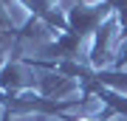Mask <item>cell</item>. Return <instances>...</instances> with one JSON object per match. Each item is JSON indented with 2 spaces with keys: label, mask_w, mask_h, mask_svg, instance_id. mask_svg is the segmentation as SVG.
<instances>
[{
  "label": "cell",
  "mask_w": 127,
  "mask_h": 121,
  "mask_svg": "<svg viewBox=\"0 0 127 121\" xmlns=\"http://www.w3.org/2000/svg\"><path fill=\"white\" fill-rule=\"evenodd\" d=\"M79 121H93V118H79Z\"/></svg>",
  "instance_id": "cell-1"
}]
</instances>
